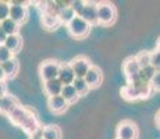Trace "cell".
I'll return each instance as SVG.
<instances>
[{
    "label": "cell",
    "mask_w": 160,
    "mask_h": 139,
    "mask_svg": "<svg viewBox=\"0 0 160 139\" xmlns=\"http://www.w3.org/2000/svg\"><path fill=\"white\" fill-rule=\"evenodd\" d=\"M98 18H99V25H103V27L113 25L117 18V10L114 4L110 2H99Z\"/></svg>",
    "instance_id": "obj_1"
},
{
    "label": "cell",
    "mask_w": 160,
    "mask_h": 139,
    "mask_svg": "<svg viewBox=\"0 0 160 139\" xmlns=\"http://www.w3.org/2000/svg\"><path fill=\"white\" fill-rule=\"evenodd\" d=\"M91 27L92 25H89L87 21L82 20L81 17L77 15L71 22L67 25V31H68V33L72 36V38L82 39V38H85V36L89 35V32H91Z\"/></svg>",
    "instance_id": "obj_2"
},
{
    "label": "cell",
    "mask_w": 160,
    "mask_h": 139,
    "mask_svg": "<svg viewBox=\"0 0 160 139\" xmlns=\"http://www.w3.org/2000/svg\"><path fill=\"white\" fill-rule=\"evenodd\" d=\"M60 64L56 60H46L39 66V75L43 81H52L58 77V71H60Z\"/></svg>",
    "instance_id": "obj_3"
},
{
    "label": "cell",
    "mask_w": 160,
    "mask_h": 139,
    "mask_svg": "<svg viewBox=\"0 0 160 139\" xmlns=\"http://www.w3.org/2000/svg\"><path fill=\"white\" fill-rule=\"evenodd\" d=\"M138 138V127L130 120H124L117 125L116 139H137Z\"/></svg>",
    "instance_id": "obj_4"
},
{
    "label": "cell",
    "mask_w": 160,
    "mask_h": 139,
    "mask_svg": "<svg viewBox=\"0 0 160 139\" xmlns=\"http://www.w3.org/2000/svg\"><path fill=\"white\" fill-rule=\"evenodd\" d=\"M70 64H71V68L77 78H85L88 71L92 67L91 60L88 57H85V56H77L70 61Z\"/></svg>",
    "instance_id": "obj_5"
},
{
    "label": "cell",
    "mask_w": 160,
    "mask_h": 139,
    "mask_svg": "<svg viewBox=\"0 0 160 139\" xmlns=\"http://www.w3.org/2000/svg\"><path fill=\"white\" fill-rule=\"evenodd\" d=\"M122 71H124V75L127 78V83H131L132 81L139 77V72H141V67L138 64L137 58L135 56H131V57L125 58L124 63H122Z\"/></svg>",
    "instance_id": "obj_6"
},
{
    "label": "cell",
    "mask_w": 160,
    "mask_h": 139,
    "mask_svg": "<svg viewBox=\"0 0 160 139\" xmlns=\"http://www.w3.org/2000/svg\"><path fill=\"white\" fill-rule=\"evenodd\" d=\"M11 8H10V18L13 21L21 25L27 21L28 17V11H27V6L24 2H10Z\"/></svg>",
    "instance_id": "obj_7"
},
{
    "label": "cell",
    "mask_w": 160,
    "mask_h": 139,
    "mask_svg": "<svg viewBox=\"0 0 160 139\" xmlns=\"http://www.w3.org/2000/svg\"><path fill=\"white\" fill-rule=\"evenodd\" d=\"M98 8H99V3L98 2H87L84 10L79 17L85 20L89 25H98L99 24V18H98Z\"/></svg>",
    "instance_id": "obj_8"
},
{
    "label": "cell",
    "mask_w": 160,
    "mask_h": 139,
    "mask_svg": "<svg viewBox=\"0 0 160 139\" xmlns=\"http://www.w3.org/2000/svg\"><path fill=\"white\" fill-rule=\"evenodd\" d=\"M21 128H22V131L25 132L27 135H29V138L33 137V135H35L36 132H38L39 129L42 128V127H41V122H39V120H38V117H36V114L33 113L32 110H31L29 116L25 118V121L22 122Z\"/></svg>",
    "instance_id": "obj_9"
},
{
    "label": "cell",
    "mask_w": 160,
    "mask_h": 139,
    "mask_svg": "<svg viewBox=\"0 0 160 139\" xmlns=\"http://www.w3.org/2000/svg\"><path fill=\"white\" fill-rule=\"evenodd\" d=\"M75 74L71 68V64L70 63H61L60 64V71H58V77L57 79L63 83L64 86L66 85H72V82L75 81Z\"/></svg>",
    "instance_id": "obj_10"
},
{
    "label": "cell",
    "mask_w": 160,
    "mask_h": 139,
    "mask_svg": "<svg viewBox=\"0 0 160 139\" xmlns=\"http://www.w3.org/2000/svg\"><path fill=\"white\" fill-rule=\"evenodd\" d=\"M48 107L52 113L54 114H61L68 109V103L66 102V99L63 96H53L48 99Z\"/></svg>",
    "instance_id": "obj_11"
},
{
    "label": "cell",
    "mask_w": 160,
    "mask_h": 139,
    "mask_svg": "<svg viewBox=\"0 0 160 139\" xmlns=\"http://www.w3.org/2000/svg\"><path fill=\"white\" fill-rule=\"evenodd\" d=\"M85 81L88 82L89 88H98V86L102 83L103 81V74H102V70L99 68V67H95L92 66L91 70L88 71L87 77H85Z\"/></svg>",
    "instance_id": "obj_12"
},
{
    "label": "cell",
    "mask_w": 160,
    "mask_h": 139,
    "mask_svg": "<svg viewBox=\"0 0 160 139\" xmlns=\"http://www.w3.org/2000/svg\"><path fill=\"white\" fill-rule=\"evenodd\" d=\"M29 113H31L29 109H27V107H24V106H21L20 104V106H18L17 109H15L13 113L8 116V120H10L14 125L21 127L22 125V122L25 121V118L29 116Z\"/></svg>",
    "instance_id": "obj_13"
},
{
    "label": "cell",
    "mask_w": 160,
    "mask_h": 139,
    "mask_svg": "<svg viewBox=\"0 0 160 139\" xmlns=\"http://www.w3.org/2000/svg\"><path fill=\"white\" fill-rule=\"evenodd\" d=\"M64 85L61 83L58 79H52V81H46L43 83V89H45V93L48 95L49 97H53V96H60L61 92H63Z\"/></svg>",
    "instance_id": "obj_14"
},
{
    "label": "cell",
    "mask_w": 160,
    "mask_h": 139,
    "mask_svg": "<svg viewBox=\"0 0 160 139\" xmlns=\"http://www.w3.org/2000/svg\"><path fill=\"white\" fill-rule=\"evenodd\" d=\"M18 106H20V103H18L17 97L7 93L2 99V109H0V113H4V114H7V116H10Z\"/></svg>",
    "instance_id": "obj_15"
},
{
    "label": "cell",
    "mask_w": 160,
    "mask_h": 139,
    "mask_svg": "<svg viewBox=\"0 0 160 139\" xmlns=\"http://www.w3.org/2000/svg\"><path fill=\"white\" fill-rule=\"evenodd\" d=\"M121 96L127 102H135V100H139L141 99L138 89L135 88V86H132L131 83H125L121 88Z\"/></svg>",
    "instance_id": "obj_16"
},
{
    "label": "cell",
    "mask_w": 160,
    "mask_h": 139,
    "mask_svg": "<svg viewBox=\"0 0 160 139\" xmlns=\"http://www.w3.org/2000/svg\"><path fill=\"white\" fill-rule=\"evenodd\" d=\"M4 46H6V47H7L13 54L17 53V52L21 49V46H22V39H21L20 33H18V35L7 36V39H6V42H4Z\"/></svg>",
    "instance_id": "obj_17"
},
{
    "label": "cell",
    "mask_w": 160,
    "mask_h": 139,
    "mask_svg": "<svg viewBox=\"0 0 160 139\" xmlns=\"http://www.w3.org/2000/svg\"><path fill=\"white\" fill-rule=\"evenodd\" d=\"M61 96L66 99V102H67L68 104L75 103V102L79 99L78 92L75 91V88H74L72 85H66V86H64V88H63V92H61Z\"/></svg>",
    "instance_id": "obj_18"
},
{
    "label": "cell",
    "mask_w": 160,
    "mask_h": 139,
    "mask_svg": "<svg viewBox=\"0 0 160 139\" xmlns=\"http://www.w3.org/2000/svg\"><path fill=\"white\" fill-rule=\"evenodd\" d=\"M2 67L6 74V78H13V77H15V74L18 72V61L14 57L11 60L6 61V63H3Z\"/></svg>",
    "instance_id": "obj_19"
},
{
    "label": "cell",
    "mask_w": 160,
    "mask_h": 139,
    "mask_svg": "<svg viewBox=\"0 0 160 139\" xmlns=\"http://www.w3.org/2000/svg\"><path fill=\"white\" fill-rule=\"evenodd\" d=\"M0 27L3 28V31H4L6 33H7V36H11V35H18V31H20L21 25H18V24L11 20V18H7V20L2 21Z\"/></svg>",
    "instance_id": "obj_20"
},
{
    "label": "cell",
    "mask_w": 160,
    "mask_h": 139,
    "mask_svg": "<svg viewBox=\"0 0 160 139\" xmlns=\"http://www.w3.org/2000/svg\"><path fill=\"white\" fill-rule=\"evenodd\" d=\"M42 24L48 31H53L60 25V20L57 15H52V14H42Z\"/></svg>",
    "instance_id": "obj_21"
},
{
    "label": "cell",
    "mask_w": 160,
    "mask_h": 139,
    "mask_svg": "<svg viewBox=\"0 0 160 139\" xmlns=\"http://www.w3.org/2000/svg\"><path fill=\"white\" fill-rule=\"evenodd\" d=\"M43 139H61V129L57 125L43 127Z\"/></svg>",
    "instance_id": "obj_22"
},
{
    "label": "cell",
    "mask_w": 160,
    "mask_h": 139,
    "mask_svg": "<svg viewBox=\"0 0 160 139\" xmlns=\"http://www.w3.org/2000/svg\"><path fill=\"white\" fill-rule=\"evenodd\" d=\"M71 6V4H70ZM77 17V14L74 13V10L71 7H67L64 8V10L60 11V14H58V20H60V24H64V25H68L70 22L74 20V18Z\"/></svg>",
    "instance_id": "obj_23"
},
{
    "label": "cell",
    "mask_w": 160,
    "mask_h": 139,
    "mask_svg": "<svg viewBox=\"0 0 160 139\" xmlns=\"http://www.w3.org/2000/svg\"><path fill=\"white\" fill-rule=\"evenodd\" d=\"M72 86L75 88V91L78 92L79 96H84V95H87L89 92V85L88 82L85 81V78H75V81L72 82Z\"/></svg>",
    "instance_id": "obj_24"
},
{
    "label": "cell",
    "mask_w": 160,
    "mask_h": 139,
    "mask_svg": "<svg viewBox=\"0 0 160 139\" xmlns=\"http://www.w3.org/2000/svg\"><path fill=\"white\" fill-rule=\"evenodd\" d=\"M156 68L155 67H152V66H149V67H146V68H142L141 70V72H139V79L142 82H146V83H150L152 82V79H153V77L156 75Z\"/></svg>",
    "instance_id": "obj_25"
},
{
    "label": "cell",
    "mask_w": 160,
    "mask_h": 139,
    "mask_svg": "<svg viewBox=\"0 0 160 139\" xmlns=\"http://www.w3.org/2000/svg\"><path fill=\"white\" fill-rule=\"evenodd\" d=\"M135 58H137L138 64H139L141 70L142 68H146V67L150 66V58H152V52H141V53H138L135 56Z\"/></svg>",
    "instance_id": "obj_26"
},
{
    "label": "cell",
    "mask_w": 160,
    "mask_h": 139,
    "mask_svg": "<svg viewBox=\"0 0 160 139\" xmlns=\"http://www.w3.org/2000/svg\"><path fill=\"white\" fill-rule=\"evenodd\" d=\"M10 2H0V22L10 18Z\"/></svg>",
    "instance_id": "obj_27"
},
{
    "label": "cell",
    "mask_w": 160,
    "mask_h": 139,
    "mask_svg": "<svg viewBox=\"0 0 160 139\" xmlns=\"http://www.w3.org/2000/svg\"><path fill=\"white\" fill-rule=\"evenodd\" d=\"M11 58H13V53L4 45H0V64L6 63V61L11 60Z\"/></svg>",
    "instance_id": "obj_28"
},
{
    "label": "cell",
    "mask_w": 160,
    "mask_h": 139,
    "mask_svg": "<svg viewBox=\"0 0 160 139\" xmlns=\"http://www.w3.org/2000/svg\"><path fill=\"white\" fill-rule=\"evenodd\" d=\"M85 4H87V2H84V0H72L71 2V6L70 7L74 10V13H75L77 15H81L82 13V10H84V7H85Z\"/></svg>",
    "instance_id": "obj_29"
},
{
    "label": "cell",
    "mask_w": 160,
    "mask_h": 139,
    "mask_svg": "<svg viewBox=\"0 0 160 139\" xmlns=\"http://www.w3.org/2000/svg\"><path fill=\"white\" fill-rule=\"evenodd\" d=\"M150 66L155 67L156 71H160V52H152V58H150Z\"/></svg>",
    "instance_id": "obj_30"
},
{
    "label": "cell",
    "mask_w": 160,
    "mask_h": 139,
    "mask_svg": "<svg viewBox=\"0 0 160 139\" xmlns=\"http://www.w3.org/2000/svg\"><path fill=\"white\" fill-rule=\"evenodd\" d=\"M150 85H152L153 91L160 92V71H158V72H156V75L153 77V79H152V82H150Z\"/></svg>",
    "instance_id": "obj_31"
},
{
    "label": "cell",
    "mask_w": 160,
    "mask_h": 139,
    "mask_svg": "<svg viewBox=\"0 0 160 139\" xmlns=\"http://www.w3.org/2000/svg\"><path fill=\"white\" fill-rule=\"evenodd\" d=\"M7 95V86H6L4 81H0V99H3Z\"/></svg>",
    "instance_id": "obj_32"
},
{
    "label": "cell",
    "mask_w": 160,
    "mask_h": 139,
    "mask_svg": "<svg viewBox=\"0 0 160 139\" xmlns=\"http://www.w3.org/2000/svg\"><path fill=\"white\" fill-rule=\"evenodd\" d=\"M6 39H7V33L3 31V28L0 27V45H4Z\"/></svg>",
    "instance_id": "obj_33"
},
{
    "label": "cell",
    "mask_w": 160,
    "mask_h": 139,
    "mask_svg": "<svg viewBox=\"0 0 160 139\" xmlns=\"http://www.w3.org/2000/svg\"><path fill=\"white\" fill-rule=\"evenodd\" d=\"M4 79H6V74H4V71H3L2 64H0V81H4Z\"/></svg>",
    "instance_id": "obj_34"
},
{
    "label": "cell",
    "mask_w": 160,
    "mask_h": 139,
    "mask_svg": "<svg viewBox=\"0 0 160 139\" xmlns=\"http://www.w3.org/2000/svg\"><path fill=\"white\" fill-rule=\"evenodd\" d=\"M155 121H156V125L160 128V110L158 111V114H156V117H155Z\"/></svg>",
    "instance_id": "obj_35"
},
{
    "label": "cell",
    "mask_w": 160,
    "mask_h": 139,
    "mask_svg": "<svg viewBox=\"0 0 160 139\" xmlns=\"http://www.w3.org/2000/svg\"><path fill=\"white\" fill-rule=\"evenodd\" d=\"M156 52H160V38L158 39V43H156Z\"/></svg>",
    "instance_id": "obj_36"
},
{
    "label": "cell",
    "mask_w": 160,
    "mask_h": 139,
    "mask_svg": "<svg viewBox=\"0 0 160 139\" xmlns=\"http://www.w3.org/2000/svg\"><path fill=\"white\" fill-rule=\"evenodd\" d=\"M29 139H43V137H31Z\"/></svg>",
    "instance_id": "obj_37"
},
{
    "label": "cell",
    "mask_w": 160,
    "mask_h": 139,
    "mask_svg": "<svg viewBox=\"0 0 160 139\" xmlns=\"http://www.w3.org/2000/svg\"><path fill=\"white\" fill-rule=\"evenodd\" d=\"M0 109H2V99H0Z\"/></svg>",
    "instance_id": "obj_38"
},
{
    "label": "cell",
    "mask_w": 160,
    "mask_h": 139,
    "mask_svg": "<svg viewBox=\"0 0 160 139\" xmlns=\"http://www.w3.org/2000/svg\"><path fill=\"white\" fill-rule=\"evenodd\" d=\"M0 24H2V22H0Z\"/></svg>",
    "instance_id": "obj_39"
}]
</instances>
